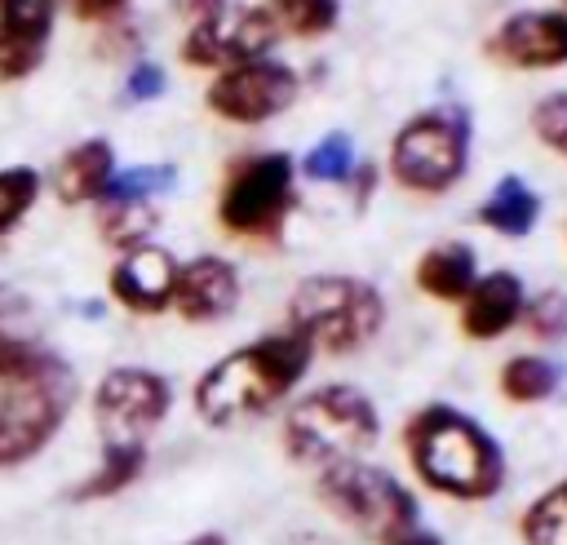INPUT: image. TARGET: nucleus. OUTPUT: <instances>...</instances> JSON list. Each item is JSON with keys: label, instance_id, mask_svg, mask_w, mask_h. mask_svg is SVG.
<instances>
[{"label": "nucleus", "instance_id": "obj_1", "mask_svg": "<svg viewBox=\"0 0 567 545\" xmlns=\"http://www.w3.org/2000/svg\"><path fill=\"white\" fill-rule=\"evenodd\" d=\"M310 359H315V350L297 332H270L261 341H248V346L221 354L195 381L199 421L226 430V425H239V421L270 412L306 377Z\"/></svg>", "mask_w": 567, "mask_h": 545}, {"label": "nucleus", "instance_id": "obj_2", "mask_svg": "<svg viewBox=\"0 0 567 545\" xmlns=\"http://www.w3.org/2000/svg\"><path fill=\"white\" fill-rule=\"evenodd\" d=\"M408 461L425 487L452 501H487L505 483V452L501 443L465 412L447 403H425L408 430Z\"/></svg>", "mask_w": 567, "mask_h": 545}, {"label": "nucleus", "instance_id": "obj_3", "mask_svg": "<svg viewBox=\"0 0 567 545\" xmlns=\"http://www.w3.org/2000/svg\"><path fill=\"white\" fill-rule=\"evenodd\" d=\"M385 323V301L368 279L354 275H310L288 297V332L310 350L350 354L368 346Z\"/></svg>", "mask_w": 567, "mask_h": 545}, {"label": "nucleus", "instance_id": "obj_4", "mask_svg": "<svg viewBox=\"0 0 567 545\" xmlns=\"http://www.w3.org/2000/svg\"><path fill=\"white\" fill-rule=\"evenodd\" d=\"M381 434V417L372 399L354 385H319L306 399H297L284 417V443L297 461L306 465H337V461H359Z\"/></svg>", "mask_w": 567, "mask_h": 545}, {"label": "nucleus", "instance_id": "obj_5", "mask_svg": "<svg viewBox=\"0 0 567 545\" xmlns=\"http://www.w3.org/2000/svg\"><path fill=\"white\" fill-rule=\"evenodd\" d=\"M80 381L62 354H49L31 377L0 385V470L35 461L75 408Z\"/></svg>", "mask_w": 567, "mask_h": 545}, {"label": "nucleus", "instance_id": "obj_6", "mask_svg": "<svg viewBox=\"0 0 567 545\" xmlns=\"http://www.w3.org/2000/svg\"><path fill=\"white\" fill-rule=\"evenodd\" d=\"M470 168V120L456 111H421L412 115L390 146V173L408 191L443 195Z\"/></svg>", "mask_w": 567, "mask_h": 545}, {"label": "nucleus", "instance_id": "obj_7", "mask_svg": "<svg viewBox=\"0 0 567 545\" xmlns=\"http://www.w3.org/2000/svg\"><path fill=\"white\" fill-rule=\"evenodd\" d=\"M292 204H297V195H292V155L266 151V155L239 160L226 173V186H221V199H217V222L230 235L261 239V235H275L284 226Z\"/></svg>", "mask_w": 567, "mask_h": 545}, {"label": "nucleus", "instance_id": "obj_8", "mask_svg": "<svg viewBox=\"0 0 567 545\" xmlns=\"http://www.w3.org/2000/svg\"><path fill=\"white\" fill-rule=\"evenodd\" d=\"M319 496L337 518H346L363 532H377V536L416 523V496L390 470L368 465V461L323 465L319 470Z\"/></svg>", "mask_w": 567, "mask_h": 545}, {"label": "nucleus", "instance_id": "obj_9", "mask_svg": "<svg viewBox=\"0 0 567 545\" xmlns=\"http://www.w3.org/2000/svg\"><path fill=\"white\" fill-rule=\"evenodd\" d=\"M173 385L151 368H106L93 385V425L102 448H146L151 430L168 417Z\"/></svg>", "mask_w": 567, "mask_h": 545}, {"label": "nucleus", "instance_id": "obj_10", "mask_svg": "<svg viewBox=\"0 0 567 545\" xmlns=\"http://www.w3.org/2000/svg\"><path fill=\"white\" fill-rule=\"evenodd\" d=\"M279 22L261 4H226L221 13L195 22L182 40V62L199 71H230L244 62H257L275 49Z\"/></svg>", "mask_w": 567, "mask_h": 545}, {"label": "nucleus", "instance_id": "obj_11", "mask_svg": "<svg viewBox=\"0 0 567 545\" xmlns=\"http://www.w3.org/2000/svg\"><path fill=\"white\" fill-rule=\"evenodd\" d=\"M208 111L230 124H261L297 102V71L275 58H257L230 71H217V80L204 93Z\"/></svg>", "mask_w": 567, "mask_h": 545}, {"label": "nucleus", "instance_id": "obj_12", "mask_svg": "<svg viewBox=\"0 0 567 545\" xmlns=\"http://www.w3.org/2000/svg\"><path fill=\"white\" fill-rule=\"evenodd\" d=\"M492 58L518 71H554L567 66V13L558 9H523L509 13L487 40Z\"/></svg>", "mask_w": 567, "mask_h": 545}, {"label": "nucleus", "instance_id": "obj_13", "mask_svg": "<svg viewBox=\"0 0 567 545\" xmlns=\"http://www.w3.org/2000/svg\"><path fill=\"white\" fill-rule=\"evenodd\" d=\"M111 297L133 315H164L173 310V284H177V257L159 244H137L120 253L111 266Z\"/></svg>", "mask_w": 567, "mask_h": 545}, {"label": "nucleus", "instance_id": "obj_14", "mask_svg": "<svg viewBox=\"0 0 567 545\" xmlns=\"http://www.w3.org/2000/svg\"><path fill=\"white\" fill-rule=\"evenodd\" d=\"M239 306V270L217 257H190L177 266V284H173V310L186 323H217Z\"/></svg>", "mask_w": 567, "mask_h": 545}, {"label": "nucleus", "instance_id": "obj_15", "mask_svg": "<svg viewBox=\"0 0 567 545\" xmlns=\"http://www.w3.org/2000/svg\"><path fill=\"white\" fill-rule=\"evenodd\" d=\"M62 0H0V80H27L49 49Z\"/></svg>", "mask_w": 567, "mask_h": 545}, {"label": "nucleus", "instance_id": "obj_16", "mask_svg": "<svg viewBox=\"0 0 567 545\" xmlns=\"http://www.w3.org/2000/svg\"><path fill=\"white\" fill-rule=\"evenodd\" d=\"M523 301H527V292H523L518 275H509V270L478 275L474 288L465 292V306H461V332L474 341L505 337L523 319Z\"/></svg>", "mask_w": 567, "mask_h": 545}, {"label": "nucleus", "instance_id": "obj_17", "mask_svg": "<svg viewBox=\"0 0 567 545\" xmlns=\"http://www.w3.org/2000/svg\"><path fill=\"white\" fill-rule=\"evenodd\" d=\"M115 173V146L106 137H84L75 146H66L53 164V195L58 204L66 208H80V204H97L106 182Z\"/></svg>", "mask_w": 567, "mask_h": 545}, {"label": "nucleus", "instance_id": "obj_18", "mask_svg": "<svg viewBox=\"0 0 567 545\" xmlns=\"http://www.w3.org/2000/svg\"><path fill=\"white\" fill-rule=\"evenodd\" d=\"M478 270H474V248L452 239V244H434L421 253L416 261V288L439 297V301H465V292L474 288Z\"/></svg>", "mask_w": 567, "mask_h": 545}, {"label": "nucleus", "instance_id": "obj_19", "mask_svg": "<svg viewBox=\"0 0 567 545\" xmlns=\"http://www.w3.org/2000/svg\"><path fill=\"white\" fill-rule=\"evenodd\" d=\"M536 217H540V195H536L518 173H505V177L487 191V199L478 204V222H483L487 230L505 235V239H523V235L536 226Z\"/></svg>", "mask_w": 567, "mask_h": 545}, {"label": "nucleus", "instance_id": "obj_20", "mask_svg": "<svg viewBox=\"0 0 567 545\" xmlns=\"http://www.w3.org/2000/svg\"><path fill=\"white\" fill-rule=\"evenodd\" d=\"M146 470V448H102V461L93 474H84L66 496L80 501H106L115 492H124L128 483H137V474Z\"/></svg>", "mask_w": 567, "mask_h": 545}, {"label": "nucleus", "instance_id": "obj_21", "mask_svg": "<svg viewBox=\"0 0 567 545\" xmlns=\"http://www.w3.org/2000/svg\"><path fill=\"white\" fill-rule=\"evenodd\" d=\"M173 186H177V164H133L124 173L120 168L111 173L97 204H151Z\"/></svg>", "mask_w": 567, "mask_h": 545}, {"label": "nucleus", "instance_id": "obj_22", "mask_svg": "<svg viewBox=\"0 0 567 545\" xmlns=\"http://www.w3.org/2000/svg\"><path fill=\"white\" fill-rule=\"evenodd\" d=\"M558 390V368L540 354H514L501 368V394L514 403H540Z\"/></svg>", "mask_w": 567, "mask_h": 545}, {"label": "nucleus", "instance_id": "obj_23", "mask_svg": "<svg viewBox=\"0 0 567 545\" xmlns=\"http://www.w3.org/2000/svg\"><path fill=\"white\" fill-rule=\"evenodd\" d=\"M155 222V204H97V235L120 253L146 244Z\"/></svg>", "mask_w": 567, "mask_h": 545}, {"label": "nucleus", "instance_id": "obj_24", "mask_svg": "<svg viewBox=\"0 0 567 545\" xmlns=\"http://www.w3.org/2000/svg\"><path fill=\"white\" fill-rule=\"evenodd\" d=\"M40 191H44V177H40L35 164H9V168H0V239L9 230H18V222L35 208Z\"/></svg>", "mask_w": 567, "mask_h": 545}, {"label": "nucleus", "instance_id": "obj_25", "mask_svg": "<svg viewBox=\"0 0 567 545\" xmlns=\"http://www.w3.org/2000/svg\"><path fill=\"white\" fill-rule=\"evenodd\" d=\"M523 541L527 545H567V483H554L540 492L523 514Z\"/></svg>", "mask_w": 567, "mask_h": 545}, {"label": "nucleus", "instance_id": "obj_26", "mask_svg": "<svg viewBox=\"0 0 567 545\" xmlns=\"http://www.w3.org/2000/svg\"><path fill=\"white\" fill-rule=\"evenodd\" d=\"M270 13L279 22V31L315 40V35H328L337 27L341 0H270Z\"/></svg>", "mask_w": 567, "mask_h": 545}, {"label": "nucleus", "instance_id": "obj_27", "mask_svg": "<svg viewBox=\"0 0 567 545\" xmlns=\"http://www.w3.org/2000/svg\"><path fill=\"white\" fill-rule=\"evenodd\" d=\"M301 168H306L310 182H346L354 173V142L346 133H328L323 142L310 146Z\"/></svg>", "mask_w": 567, "mask_h": 545}, {"label": "nucleus", "instance_id": "obj_28", "mask_svg": "<svg viewBox=\"0 0 567 545\" xmlns=\"http://www.w3.org/2000/svg\"><path fill=\"white\" fill-rule=\"evenodd\" d=\"M532 128H536V137H540L549 151H558V155L567 160V93L540 97V102L532 106Z\"/></svg>", "mask_w": 567, "mask_h": 545}, {"label": "nucleus", "instance_id": "obj_29", "mask_svg": "<svg viewBox=\"0 0 567 545\" xmlns=\"http://www.w3.org/2000/svg\"><path fill=\"white\" fill-rule=\"evenodd\" d=\"M523 323H527L536 337H563V332H567V297L549 288V292L523 301Z\"/></svg>", "mask_w": 567, "mask_h": 545}, {"label": "nucleus", "instance_id": "obj_30", "mask_svg": "<svg viewBox=\"0 0 567 545\" xmlns=\"http://www.w3.org/2000/svg\"><path fill=\"white\" fill-rule=\"evenodd\" d=\"M164 66L159 62H137L133 71H128V80H124V97L128 102H151V97H159L164 93Z\"/></svg>", "mask_w": 567, "mask_h": 545}, {"label": "nucleus", "instance_id": "obj_31", "mask_svg": "<svg viewBox=\"0 0 567 545\" xmlns=\"http://www.w3.org/2000/svg\"><path fill=\"white\" fill-rule=\"evenodd\" d=\"M80 22H115L133 0H66Z\"/></svg>", "mask_w": 567, "mask_h": 545}, {"label": "nucleus", "instance_id": "obj_32", "mask_svg": "<svg viewBox=\"0 0 567 545\" xmlns=\"http://www.w3.org/2000/svg\"><path fill=\"white\" fill-rule=\"evenodd\" d=\"M381 545H443V536H439V532H430V527H421V523H408V527L385 532V536H381Z\"/></svg>", "mask_w": 567, "mask_h": 545}, {"label": "nucleus", "instance_id": "obj_33", "mask_svg": "<svg viewBox=\"0 0 567 545\" xmlns=\"http://www.w3.org/2000/svg\"><path fill=\"white\" fill-rule=\"evenodd\" d=\"M230 0H173V13L177 18H186L190 27L195 22H204V18H213V13H221Z\"/></svg>", "mask_w": 567, "mask_h": 545}, {"label": "nucleus", "instance_id": "obj_34", "mask_svg": "<svg viewBox=\"0 0 567 545\" xmlns=\"http://www.w3.org/2000/svg\"><path fill=\"white\" fill-rule=\"evenodd\" d=\"M284 545H341V541L319 536V532H297V536H292V541H284Z\"/></svg>", "mask_w": 567, "mask_h": 545}, {"label": "nucleus", "instance_id": "obj_35", "mask_svg": "<svg viewBox=\"0 0 567 545\" xmlns=\"http://www.w3.org/2000/svg\"><path fill=\"white\" fill-rule=\"evenodd\" d=\"M182 545H226V536H221V532H199V536H190V541H182Z\"/></svg>", "mask_w": 567, "mask_h": 545}, {"label": "nucleus", "instance_id": "obj_36", "mask_svg": "<svg viewBox=\"0 0 567 545\" xmlns=\"http://www.w3.org/2000/svg\"><path fill=\"white\" fill-rule=\"evenodd\" d=\"M9 297H13V292H9L4 284H0V341L9 337V328H4V310H9Z\"/></svg>", "mask_w": 567, "mask_h": 545}]
</instances>
